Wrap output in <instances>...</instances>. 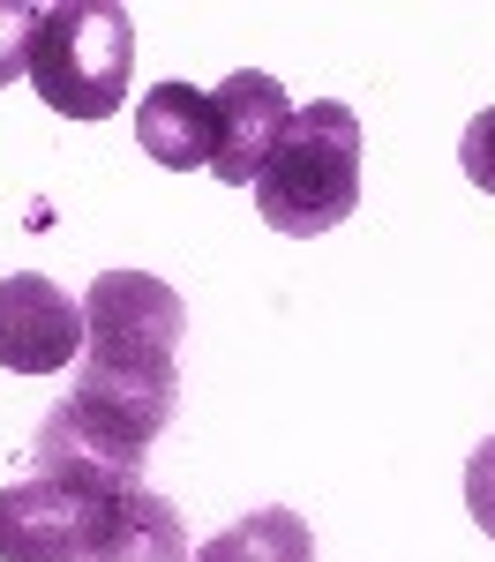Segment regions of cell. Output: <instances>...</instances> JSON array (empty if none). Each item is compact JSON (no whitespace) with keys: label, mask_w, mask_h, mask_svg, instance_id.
<instances>
[{"label":"cell","mask_w":495,"mask_h":562,"mask_svg":"<svg viewBox=\"0 0 495 562\" xmlns=\"http://www.w3.org/2000/svg\"><path fill=\"white\" fill-rule=\"evenodd\" d=\"M180 330H188V301L166 278H150V270L90 278L76 390H90L113 413H128L135 428L158 442L180 413Z\"/></svg>","instance_id":"1"},{"label":"cell","mask_w":495,"mask_h":562,"mask_svg":"<svg viewBox=\"0 0 495 562\" xmlns=\"http://www.w3.org/2000/svg\"><path fill=\"white\" fill-rule=\"evenodd\" d=\"M360 113L338 105V98H315V105H293V121L278 135V150L256 173V217L285 240H315V233H338L346 217L360 211Z\"/></svg>","instance_id":"2"},{"label":"cell","mask_w":495,"mask_h":562,"mask_svg":"<svg viewBox=\"0 0 495 562\" xmlns=\"http://www.w3.org/2000/svg\"><path fill=\"white\" fill-rule=\"evenodd\" d=\"M31 83L68 121H113L135 83V15L121 0H53L38 15Z\"/></svg>","instance_id":"3"},{"label":"cell","mask_w":495,"mask_h":562,"mask_svg":"<svg viewBox=\"0 0 495 562\" xmlns=\"http://www.w3.org/2000/svg\"><path fill=\"white\" fill-rule=\"evenodd\" d=\"M128 495L76 487V480H38V473L0 487V562H90L121 532Z\"/></svg>","instance_id":"4"},{"label":"cell","mask_w":495,"mask_h":562,"mask_svg":"<svg viewBox=\"0 0 495 562\" xmlns=\"http://www.w3.org/2000/svg\"><path fill=\"white\" fill-rule=\"evenodd\" d=\"M143 458H150V435L135 428L128 413L98 405L90 390H68L31 435V473L38 480H76V487L128 495V487H143Z\"/></svg>","instance_id":"5"},{"label":"cell","mask_w":495,"mask_h":562,"mask_svg":"<svg viewBox=\"0 0 495 562\" xmlns=\"http://www.w3.org/2000/svg\"><path fill=\"white\" fill-rule=\"evenodd\" d=\"M76 360H83V301H68L38 270L0 278V368L8 375H68Z\"/></svg>","instance_id":"6"},{"label":"cell","mask_w":495,"mask_h":562,"mask_svg":"<svg viewBox=\"0 0 495 562\" xmlns=\"http://www.w3.org/2000/svg\"><path fill=\"white\" fill-rule=\"evenodd\" d=\"M211 121H218L211 173H218L225 188H256L263 158L278 150V135H285V121H293V98H285L278 76L240 68V76H225V83L211 90Z\"/></svg>","instance_id":"7"},{"label":"cell","mask_w":495,"mask_h":562,"mask_svg":"<svg viewBox=\"0 0 495 562\" xmlns=\"http://www.w3.org/2000/svg\"><path fill=\"white\" fill-rule=\"evenodd\" d=\"M135 143H143V158L166 166V173H211V150H218L211 90H195V83L143 90V105H135Z\"/></svg>","instance_id":"8"},{"label":"cell","mask_w":495,"mask_h":562,"mask_svg":"<svg viewBox=\"0 0 495 562\" xmlns=\"http://www.w3.org/2000/svg\"><path fill=\"white\" fill-rule=\"evenodd\" d=\"M195 562H315V532L301 510H285V503H263V510H248V518H233L225 532H211Z\"/></svg>","instance_id":"9"},{"label":"cell","mask_w":495,"mask_h":562,"mask_svg":"<svg viewBox=\"0 0 495 562\" xmlns=\"http://www.w3.org/2000/svg\"><path fill=\"white\" fill-rule=\"evenodd\" d=\"M90 562H195V555H188V525H180L173 503L150 495V487H135L128 510H121V532Z\"/></svg>","instance_id":"10"},{"label":"cell","mask_w":495,"mask_h":562,"mask_svg":"<svg viewBox=\"0 0 495 562\" xmlns=\"http://www.w3.org/2000/svg\"><path fill=\"white\" fill-rule=\"evenodd\" d=\"M38 15L31 0H0V90L31 76V45H38Z\"/></svg>","instance_id":"11"},{"label":"cell","mask_w":495,"mask_h":562,"mask_svg":"<svg viewBox=\"0 0 495 562\" xmlns=\"http://www.w3.org/2000/svg\"><path fill=\"white\" fill-rule=\"evenodd\" d=\"M458 166H465V180H473L481 195H495V105L465 121V135H458Z\"/></svg>","instance_id":"12"},{"label":"cell","mask_w":495,"mask_h":562,"mask_svg":"<svg viewBox=\"0 0 495 562\" xmlns=\"http://www.w3.org/2000/svg\"><path fill=\"white\" fill-rule=\"evenodd\" d=\"M465 510H473V525L495 540V435L473 442V458H465Z\"/></svg>","instance_id":"13"}]
</instances>
